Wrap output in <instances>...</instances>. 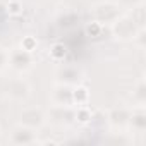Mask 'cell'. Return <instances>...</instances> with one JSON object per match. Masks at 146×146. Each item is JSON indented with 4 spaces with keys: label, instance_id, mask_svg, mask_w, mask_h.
<instances>
[{
    "label": "cell",
    "instance_id": "1",
    "mask_svg": "<svg viewBox=\"0 0 146 146\" xmlns=\"http://www.w3.org/2000/svg\"><path fill=\"white\" fill-rule=\"evenodd\" d=\"M112 29H113V35L117 40L127 41V40H134L141 28L136 26V23L131 16H119L112 23Z\"/></svg>",
    "mask_w": 146,
    "mask_h": 146
},
{
    "label": "cell",
    "instance_id": "2",
    "mask_svg": "<svg viewBox=\"0 0 146 146\" xmlns=\"http://www.w3.org/2000/svg\"><path fill=\"white\" fill-rule=\"evenodd\" d=\"M120 5L112 4V2H100L93 7V16L100 24H112L119 16H120Z\"/></svg>",
    "mask_w": 146,
    "mask_h": 146
},
{
    "label": "cell",
    "instance_id": "3",
    "mask_svg": "<svg viewBox=\"0 0 146 146\" xmlns=\"http://www.w3.org/2000/svg\"><path fill=\"white\" fill-rule=\"evenodd\" d=\"M9 65L17 72L28 70L33 65V55L26 48H14L9 52Z\"/></svg>",
    "mask_w": 146,
    "mask_h": 146
},
{
    "label": "cell",
    "instance_id": "4",
    "mask_svg": "<svg viewBox=\"0 0 146 146\" xmlns=\"http://www.w3.org/2000/svg\"><path fill=\"white\" fill-rule=\"evenodd\" d=\"M52 102L55 107H72L74 105V90L69 84H57L52 93Z\"/></svg>",
    "mask_w": 146,
    "mask_h": 146
},
{
    "label": "cell",
    "instance_id": "5",
    "mask_svg": "<svg viewBox=\"0 0 146 146\" xmlns=\"http://www.w3.org/2000/svg\"><path fill=\"white\" fill-rule=\"evenodd\" d=\"M36 129L26 127V125H17L12 132H11V143L14 144H33L36 143Z\"/></svg>",
    "mask_w": 146,
    "mask_h": 146
},
{
    "label": "cell",
    "instance_id": "6",
    "mask_svg": "<svg viewBox=\"0 0 146 146\" xmlns=\"http://www.w3.org/2000/svg\"><path fill=\"white\" fill-rule=\"evenodd\" d=\"M45 122V113L40 110V108H24L23 113H21V124L26 125V127H31V129H38L41 124Z\"/></svg>",
    "mask_w": 146,
    "mask_h": 146
},
{
    "label": "cell",
    "instance_id": "7",
    "mask_svg": "<svg viewBox=\"0 0 146 146\" xmlns=\"http://www.w3.org/2000/svg\"><path fill=\"white\" fill-rule=\"evenodd\" d=\"M57 76H58L60 84H69V86H72V84H76V83L79 81V78H81V70L76 69V67H69V65H65V67H62V69L57 72Z\"/></svg>",
    "mask_w": 146,
    "mask_h": 146
},
{
    "label": "cell",
    "instance_id": "8",
    "mask_svg": "<svg viewBox=\"0 0 146 146\" xmlns=\"http://www.w3.org/2000/svg\"><path fill=\"white\" fill-rule=\"evenodd\" d=\"M7 93L16 100H23V98H26L29 95V86H28V83L24 79H14L7 86Z\"/></svg>",
    "mask_w": 146,
    "mask_h": 146
},
{
    "label": "cell",
    "instance_id": "9",
    "mask_svg": "<svg viewBox=\"0 0 146 146\" xmlns=\"http://www.w3.org/2000/svg\"><path fill=\"white\" fill-rule=\"evenodd\" d=\"M141 2L143 0H117V4L124 9H134V7L141 5Z\"/></svg>",
    "mask_w": 146,
    "mask_h": 146
},
{
    "label": "cell",
    "instance_id": "10",
    "mask_svg": "<svg viewBox=\"0 0 146 146\" xmlns=\"http://www.w3.org/2000/svg\"><path fill=\"white\" fill-rule=\"evenodd\" d=\"M7 65H9V52L0 46V70L5 69Z\"/></svg>",
    "mask_w": 146,
    "mask_h": 146
},
{
    "label": "cell",
    "instance_id": "11",
    "mask_svg": "<svg viewBox=\"0 0 146 146\" xmlns=\"http://www.w3.org/2000/svg\"><path fill=\"white\" fill-rule=\"evenodd\" d=\"M0 136H2V132H0Z\"/></svg>",
    "mask_w": 146,
    "mask_h": 146
}]
</instances>
